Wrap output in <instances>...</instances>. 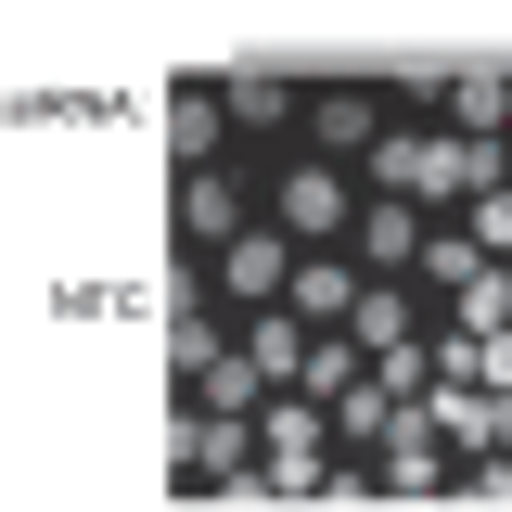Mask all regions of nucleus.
I'll list each match as a JSON object with an SVG mask.
<instances>
[{"instance_id":"nucleus-3","label":"nucleus","mask_w":512,"mask_h":512,"mask_svg":"<svg viewBox=\"0 0 512 512\" xmlns=\"http://www.w3.org/2000/svg\"><path fill=\"white\" fill-rule=\"evenodd\" d=\"M167 461H180V487H244L256 423L244 410H180V423H167Z\"/></svg>"},{"instance_id":"nucleus-17","label":"nucleus","mask_w":512,"mask_h":512,"mask_svg":"<svg viewBox=\"0 0 512 512\" xmlns=\"http://www.w3.org/2000/svg\"><path fill=\"white\" fill-rule=\"evenodd\" d=\"M410 512H474V500H461V487H436V500H410Z\"/></svg>"},{"instance_id":"nucleus-2","label":"nucleus","mask_w":512,"mask_h":512,"mask_svg":"<svg viewBox=\"0 0 512 512\" xmlns=\"http://www.w3.org/2000/svg\"><path fill=\"white\" fill-rule=\"evenodd\" d=\"M436 487H448V436H436V410L410 397V410H397V436L372 448V500L410 512V500H436Z\"/></svg>"},{"instance_id":"nucleus-9","label":"nucleus","mask_w":512,"mask_h":512,"mask_svg":"<svg viewBox=\"0 0 512 512\" xmlns=\"http://www.w3.org/2000/svg\"><path fill=\"white\" fill-rule=\"evenodd\" d=\"M487 269H500V256L474 244V231H461V218H436V231H423V269H410V282H423V295H448V308H461V295H474V282H487Z\"/></svg>"},{"instance_id":"nucleus-14","label":"nucleus","mask_w":512,"mask_h":512,"mask_svg":"<svg viewBox=\"0 0 512 512\" xmlns=\"http://www.w3.org/2000/svg\"><path fill=\"white\" fill-rule=\"evenodd\" d=\"M167 154H180V167H218V103H205V90L167 103Z\"/></svg>"},{"instance_id":"nucleus-1","label":"nucleus","mask_w":512,"mask_h":512,"mask_svg":"<svg viewBox=\"0 0 512 512\" xmlns=\"http://www.w3.org/2000/svg\"><path fill=\"white\" fill-rule=\"evenodd\" d=\"M359 205H372V192H346V167H320V154L282 167V192H269V218H282L308 256H346V244H359Z\"/></svg>"},{"instance_id":"nucleus-6","label":"nucleus","mask_w":512,"mask_h":512,"mask_svg":"<svg viewBox=\"0 0 512 512\" xmlns=\"http://www.w3.org/2000/svg\"><path fill=\"white\" fill-rule=\"evenodd\" d=\"M231 231H256L244 180H231V167H180V244H192V256H218Z\"/></svg>"},{"instance_id":"nucleus-16","label":"nucleus","mask_w":512,"mask_h":512,"mask_svg":"<svg viewBox=\"0 0 512 512\" xmlns=\"http://www.w3.org/2000/svg\"><path fill=\"white\" fill-rule=\"evenodd\" d=\"M461 231H474V244L512 269V180H500V192H474V205H461Z\"/></svg>"},{"instance_id":"nucleus-11","label":"nucleus","mask_w":512,"mask_h":512,"mask_svg":"<svg viewBox=\"0 0 512 512\" xmlns=\"http://www.w3.org/2000/svg\"><path fill=\"white\" fill-rule=\"evenodd\" d=\"M448 128H461V141H500L512 128V77L500 64H461V77H448Z\"/></svg>"},{"instance_id":"nucleus-8","label":"nucleus","mask_w":512,"mask_h":512,"mask_svg":"<svg viewBox=\"0 0 512 512\" xmlns=\"http://www.w3.org/2000/svg\"><path fill=\"white\" fill-rule=\"evenodd\" d=\"M231 346L256 359V384H269V397H295V384H308V346H320V333H308L295 308H244V333H231Z\"/></svg>"},{"instance_id":"nucleus-5","label":"nucleus","mask_w":512,"mask_h":512,"mask_svg":"<svg viewBox=\"0 0 512 512\" xmlns=\"http://www.w3.org/2000/svg\"><path fill=\"white\" fill-rule=\"evenodd\" d=\"M423 231H436V218H423V205H397V192H372V205H359V269H372V282H410V269H423Z\"/></svg>"},{"instance_id":"nucleus-13","label":"nucleus","mask_w":512,"mask_h":512,"mask_svg":"<svg viewBox=\"0 0 512 512\" xmlns=\"http://www.w3.org/2000/svg\"><path fill=\"white\" fill-rule=\"evenodd\" d=\"M359 384H372V359H359L346 333H320V346H308V397H320V410H346Z\"/></svg>"},{"instance_id":"nucleus-7","label":"nucleus","mask_w":512,"mask_h":512,"mask_svg":"<svg viewBox=\"0 0 512 512\" xmlns=\"http://www.w3.org/2000/svg\"><path fill=\"white\" fill-rule=\"evenodd\" d=\"M359 295H372V269H359V256H295V295H282V308L308 320V333H346Z\"/></svg>"},{"instance_id":"nucleus-4","label":"nucleus","mask_w":512,"mask_h":512,"mask_svg":"<svg viewBox=\"0 0 512 512\" xmlns=\"http://www.w3.org/2000/svg\"><path fill=\"white\" fill-rule=\"evenodd\" d=\"M295 231H282V218H256V231H231V244H218V282H231V295H244V308H282V295H295Z\"/></svg>"},{"instance_id":"nucleus-15","label":"nucleus","mask_w":512,"mask_h":512,"mask_svg":"<svg viewBox=\"0 0 512 512\" xmlns=\"http://www.w3.org/2000/svg\"><path fill=\"white\" fill-rule=\"evenodd\" d=\"M167 359H180V397H192V384L218 372L231 346H218V320H205V308H180V320H167Z\"/></svg>"},{"instance_id":"nucleus-12","label":"nucleus","mask_w":512,"mask_h":512,"mask_svg":"<svg viewBox=\"0 0 512 512\" xmlns=\"http://www.w3.org/2000/svg\"><path fill=\"white\" fill-rule=\"evenodd\" d=\"M218 103H231L244 128H282V116H295V90H282L269 64H231V77H218Z\"/></svg>"},{"instance_id":"nucleus-10","label":"nucleus","mask_w":512,"mask_h":512,"mask_svg":"<svg viewBox=\"0 0 512 512\" xmlns=\"http://www.w3.org/2000/svg\"><path fill=\"white\" fill-rule=\"evenodd\" d=\"M308 128H320V167H333V154H372L397 116H384L372 90H308Z\"/></svg>"}]
</instances>
